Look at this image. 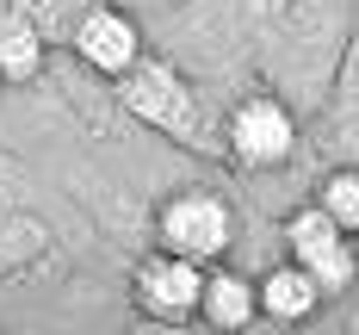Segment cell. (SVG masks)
<instances>
[{
  "instance_id": "ba28073f",
  "label": "cell",
  "mask_w": 359,
  "mask_h": 335,
  "mask_svg": "<svg viewBox=\"0 0 359 335\" xmlns=\"http://www.w3.org/2000/svg\"><path fill=\"white\" fill-rule=\"evenodd\" d=\"M198 317L211 323V329H248L254 317H260V304H254V280L242 273H205V286H198Z\"/></svg>"
},
{
  "instance_id": "7a4b0ae2",
  "label": "cell",
  "mask_w": 359,
  "mask_h": 335,
  "mask_svg": "<svg viewBox=\"0 0 359 335\" xmlns=\"http://www.w3.org/2000/svg\"><path fill=\"white\" fill-rule=\"evenodd\" d=\"M118 81H124V87H118V93H124V106L137 112L143 124L168 131V137H198V100H192V87L180 81L174 63L137 56Z\"/></svg>"
},
{
  "instance_id": "277c9868",
  "label": "cell",
  "mask_w": 359,
  "mask_h": 335,
  "mask_svg": "<svg viewBox=\"0 0 359 335\" xmlns=\"http://www.w3.org/2000/svg\"><path fill=\"white\" fill-rule=\"evenodd\" d=\"M155 230H161V249H174L186 261H217L229 249V205L217 192H174L161 205Z\"/></svg>"
},
{
  "instance_id": "9c48e42d",
  "label": "cell",
  "mask_w": 359,
  "mask_h": 335,
  "mask_svg": "<svg viewBox=\"0 0 359 335\" xmlns=\"http://www.w3.org/2000/svg\"><path fill=\"white\" fill-rule=\"evenodd\" d=\"M43 69V37H37L32 19L6 13L0 19V81H32Z\"/></svg>"
},
{
  "instance_id": "6da1fadb",
  "label": "cell",
  "mask_w": 359,
  "mask_h": 335,
  "mask_svg": "<svg viewBox=\"0 0 359 335\" xmlns=\"http://www.w3.org/2000/svg\"><path fill=\"white\" fill-rule=\"evenodd\" d=\"M285 249H291V261L323 286V298L347 292V286H353V273H359L353 236L328 218L323 205H304V211H291V218H285Z\"/></svg>"
},
{
  "instance_id": "5b68a950",
  "label": "cell",
  "mask_w": 359,
  "mask_h": 335,
  "mask_svg": "<svg viewBox=\"0 0 359 335\" xmlns=\"http://www.w3.org/2000/svg\"><path fill=\"white\" fill-rule=\"evenodd\" d=\"M291 149H297V124L273 93H248L229 112V155L242 168H279Z\"/></svg>"
},
{
  "instance_id": "8992f818",
  "label": "cell",
  "mask_w": 359,
  "mask_h": 335,
  "mask_svg": "<svg viewBox=\"0 0 359 335\" xmlns=\"http://www.w3.org/2000/svg\"><path fill=\"white\" fill-rule=\"evenodd\" d=\"M74 50H81V63L100 74H124L137 56H143V32H137V19L124 13V6H87L81 19H74Z\"/></svg>"
},
{
  "instance_id": "52a82bcc",
  "label": "cell",
  "mask_w": 359,
  "mask_h": 335,
  "mask_svg": "<svg viewBox=\"0 0 359 335\" xmlns=\"http://www.w3.org/2000/svg\"><path fill=\"white\" fill-rule=\"evenodd\" d=\"M254 304H260L266 323H304V317H316L323 286H316L297 261H285V267H273V273L254 280Z\"/></svg>"
},
{
  "instance_id": "30bf717a",
  "label": "cell",
  "mask_w": 359,
  "mask_h": 335,
  "mask_svg": "<svg viewBox=\"0 0 359 335\" xmlns=\"http://www.w3.org/2000/svg\"><path fill=\"white\" fill-rule=\"evenodd\" d=\"M316 205H323V211L341 223L347 236H359V168H341V174H328V180H323V199H316Z\"/></svg>"
},
{
  "instance_id": "3957f363",
  "label": "cell",
  "mask_w": 359,
  "mask_h": 335,
  "mask_svg": "<svg viewBox=\"0 0 359 335\" xmlns=\"http://www.w3.org/2000/svg\"><path fill=\"white\" fill-rule=\"evenodd\" d=\"M198 286H205V261H186V255H174V249L143 255V261H137V273H130L137 304H143L149 317H161V323L198 317Z\"/></svg>"
}]
</instances>
